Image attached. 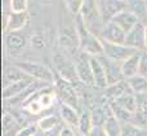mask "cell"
<instances>
[{
    "label": "cell",
    "instance_id": "28",
    "mask_svg": "<svg viewBox=\"0 0 147 136\" xmlns=\"http://www.w3.org/2000/svg\"><path fill=\"white\" fill-rule=\"evenodd\" d=\"M67 12L72 16H79L83 9L84 0H63Z\"/></svg>",
    "mask_w": 147,
    "mask_h": 136
},
{
    "label": "cell",
    "instance_id": "2",
    "mask_svg": "<svg viewBox=\"0 0 147 136\" xmlns=\"http://www.w3.org/2000/svg\"><path fill=\"white\" fill-rule=\"evenodd\" d=\"M16 66H18L27 77L36 82H41L45 84H54V74L47 65L40 64L35 61H21L16 62Z\"/></svg>",
    "mask_w": 147,
    "mask_h": 136
},
{
    "label": "cell",
    "instance_id": "21",
    "mask_svg": "<svg viewBox=\"0 0 147 136\" xmlns=\"http://www.w3.org/2000/svg\"><path fill=\"white\" fill-rule=\"evenodd\" d=\"M103 130L106 136H123V123L115 116H112V113L105 121Z\"/></svg>",
    "mask_w": 147,
    "mask_h": 136
},
{
    "label": "cell",
    "instance_id": "35",
    "mask_svg": "<svg viewBox=\"0 0 147 136\" xmlns=\"http://www.w3.org/2000/svg\"><path fill=\"white\" fill-rule=\"evenodd\" d=\"M76 136H85V135H83V134H80V132L78 131V134H76Z\"/></svg>",
    "mask_w": 147,
    "mask_h": 136
},
{
    "label": "cell",
    "instance_id": "36",
    "mask_svg": "<svg viewBox=\"0 0 147 136\" xmlns=\"http://www.w3.org/2000/svg\"><path fill=\"white\" fill-rule=\"evenodd\" d=\"M143 1H147V0H143Z\"/></svg>",
    "mask_w": 147,
    "mask_h": 136
},
{
    "label": "cell",
    "instance_id": "3",
    "mask_svg": "<svg viewBox=\"0 0 147 136\" xmlns=\"http://www.w3.org/2000/svg\"><path fill=\"white\" fill-rule=\"evenodd\" d=\"M58 43L62 52L67 56L78 57L80 54V39L75 26H63L58 31Z\"/></svg>",
    "mask_w": 147,
    "mask_h": 136
},
{
    "label": "cell",
    "instance_id": "32",
    "mask_svg": "<svg viewBox=\"0 0 147 136\" xmlns=\"http://www.w3.org/2000/svg\"><path fill=\"white\" fill-rule=\"evenodd\" d=\"M138 74L147 78V51L141 52V60H140V71Z\"/></svg>",
    "mask_w": 147,
    "mask_h": 136
},
{
    "label": "cell",
    "instance_id": "22",
    "mask_svg": "<svg viewBox=\"0 0 147 136\" xmlns=\"http://www.w3.org/2000/svg\"><path fill=\"white\" fill-rule=\"evenodd\" d=\"M129 88L134 95H143L147 92V78L142 75H134V77L127 79Z\"/></svg>",
    "mask_w": 147,
    "mask_h": 136
},
{
    "label": "cell",
    "instance_id": "11",
    "mask_svg": "<svg viewBox=\"0 0 147 136\" xmlns=\"http://www.w3.org/2000/svg\"><path fill=\"white\" fill-rule=\"evenodd\" d=\"M99 60H101L102 65L105 67V73H106V78H107V83L109 86L116 84V83L124 80V75H123V70H121V64L116 61H112V60L105 57L103 54L102 56H98Z\"/></svg>",
    "mask_w": 147,
    "mask_h": 136
},
{
    "label": "cell",
    "instance_id": "16",
    "mask_svg": "<svg viewBox=\"0 0 147 136\" xmlns=\"http://www.w3.org/2000/svg\"><path fill=\"white\" fill-rule=\"evenodd\" d=\"M34 82H36V80L31 79V78H27V79L20 80V82L13 83V84L3 88V99H4V101L12 100V99H16V97H18V96H21Z\"/></svg>",
    "mask_w": 147,
    "mask_h": 136
},
{
    "label": "cell",
    "instance_id": "10",
    "mask_svg": "<svg viewBox=\"0 0 147 136\" xmlns=\"http://www.w3.org/2000/svg\"><path fill=\"white\" fill-rule=\"evenodd\" d=\"M125 36L127 34L112 21L105 22L101 34H99V38L102 39V41L112 44H125Z\"/></svg>",
    "mask_w": 147,
    "mask_h": 136
},
{
    "label": "cell",
    "instance_id": "1",
    "mask_svg": "<svg viewBox=\"0 0 147 136\" xmlns=\"http://www.w3.org/2000/svg\"><path fill=\"white\" fill-rule=\"evenodd\" d=\"M74 26H75L79 39H80L81 53H86L89 56H102L103 54V41L99 36L92 33L80 14L76 16V21Z\"/></svg>",
    "mask_w": 147,
    "mask_h": 136
},
{
    "label": "cell",
    "instance_id": "30",
    "mask_svg": "<svg viewBox=\"0 0 147 136\" xmlns=\"http://www.w3.org/2000/svg\"><path fill=\"white\" fill-rule=\"evenodd\" d=\"M47 40L48 39H45V35L41 33L34 34L32 38H31V43H32V46L35 48H44L47 46Z\"/></svg>",
    "mask_w": 147,
    "mask_h": 136
},
{
    "label": "cell",
    "instance_id": "14",
    "mask_svg": "<svg viewBox=\"0 0 147 136\" xmlns=\"http://www.w3.org/2000/svg\"><path fill=\"white\" fill-rule=\"evenodd\" d=\"M3 23L5 33L22 31L28 23V12H12Z\"/></svg>",
    "mask_w": 147,
    "mask_h": 136
},
{
    "label": "cell",
    "instance_id": "17",
    "mask_svg": "<svg viewBox=\"0 0 147 136\" xmlns=\"http://www.w3.org/2000/svg\"><path fill=\"white\" fill-rule=\"evenodd\" d=\"M59 117L65 122V126H69L71 129L78 130L79 121H80V114H79L76 108L66 105V104H61L59 105Z\"/></svg>",
    "mask_w": 147,
    "mask_h": 136
},
{
    "label": "cell",
    "instance_id": "7",
    "mask_svg": "<svg viewBox=\"0 0 147 136\" xmlns=\"http://www.w3.org/2000/svg\"><path fill=\"white\" fill-rule=\"evenodd\" d=\"M138 52L140 51L130 48L125 44H112L103 41V56L112 60V61L120 62V64H123L127 58H129L130 56H133L134 53H138Z\"/></svg>",
    "mask_w": 147,
    "mask_h": 136
},
{
    "label": "cell",
    "instance_id": "12",
    "mask_svg": "<svg viewBox=\"0 0 147 136\" xmlns=\"http://www.w3.org/2000/svg\"><path fill=\"white\" fill-rule=\"evenodd\" d=\"M145 25L146 23L140 22L136 27H133L129 33H127V36H125V46L130 47V48H134L140 52L146 51Z\"/></svg>",
    "mask_w": 147,
    "mask_h": 136
},
{
    "label": "cell",
    "instance_id": "24",
    "mask_svg": "<svg viewBox=\"0 0 147 136\" xmlns=\"http://www.w3.org/2000/svg\"><path fill=\"white\" fill-rule=\"evenodd\" d=\"M114 103H116L119 106H121L124 110H127L128 113H130L133 116V113L137 109V96L134 93H127V95L121 96L117 100H114Z\"/></svg>",
    "mask_w": 147,
    "mask_h": 136
},
{
    "label": "cell",
    "instance_id": "23",
    "mask_svg": "<svg viewBox=\"0 0 147 136\" xmlns=\"http://www.w3.org/2000/svg\"><path fill=\"white\" fill-rule=\"evenodd\" d=\"M20 121L16 119L12 114H7L5 113L3 116V131H4V136L13 134L14 136H17L18 131H20Z\"/></svg>",
    "mask_w": 147,
    "mask_h": 136
},
{
    "label": "cell",
    "instance_id": "5",
    "mask_svg": "<svg viewBox=\"0 0 147 136\" xmlns=\"http://www.w3.org/2000/svg\"><path fill=\"white\" fill-rule=\"evenodd\" d=\"M54 91L56 95L58 96V99L61 100L62 104L74 106L78 109L79 106V93L76 90V86H74L72 83L67 82V80L62 79L58 77V79L54 80Z\"/></svg>",
    "mask_w": 147,
    "mask_h": 136
},
{
    "label": "cell",
    "instance_id": "26",
    "mask_svg": "<svg viewBox=\"0 0 147 136\" xmlns=\"http://www.w3.org/2000/svg\"><path fill=\"white\" fill-rule=\"evenodd\" d=\"M94 124H93V118L92 116L88 113V112H84V113L80 114V121H79V126H78V131L80 134L85 135V136H89L93 130Z\"/></svg>",
    "mask_w": 147,
    "mask_h": 136
},
{
    "label": "cell",
    "instance_id": "31",
    "mask_svg": "<svg viewBox=\"0 0 147 136\" xmlns=\"http://www.w3.org/2000/svg\"><path fill=\"white\" fill-rule=\"evenodd\" d=\"M38 130L39 129L36 124H27V126H25V127H21L17 136H35Z\"/></svg>",
    "mask_w": 147,
    "mask_h": 136
},
{
    "label": "cell",
    "instance_id": "8",
    "mask_svg": "<svg viewBox=\"0 0 147 136\" xmlns=\"http://www.w3.org/2000/svg\"><path fill=\"white\" fill-rule=\"evenodd\" d=\"M98 9L103 22L111 21L117 13L127 9L125 0H97Z\"/></svg>",
    "mask_w": 147,
    "mask_h": 136
},
{
    "label": "cell",
    "instance_id": "9",
    "mask_svg": "<svg viewBox=\"0 0 147 136\" xmlns=\"http://www.w3.org/2000/svg\"><path fill=\"white\" fill-rule=\"evenodd\" d=\"M27 35L23 31H13V33H5L4 44L7 51L10 54H18L27 46Z\"/></svg>",
    "mask_w": 147,
    "mask_h": 136
},
{
    "label": "cell",
    "instance_id": "27",
    "mask_svg": "<svg viewBox=\"0 0 147 136\" xmlns=\"http://www.w3.org/2000/svg\"><path fill=\"white\" fill-rule=\"evenodd\" d=\"M123 136H147L146 129L134 126L132 123L123 124Z\"/></svg>",
    "mask_w": 147,
    "mask_h": 136
},
{
    "label": "cell",
    "instance_id": "15",
    "mask_svg": "<svg viewBox=\"0 0 147 136\" xmlns=\"http://www.w3.org/2000/svg\"><path fill=\"white\" fill-rule=\"evenodd\" d=\"M90 65H92V71H93V78H94V84H96V87L106 90V88L109 87V83H107L105 67H103V65H102L99 57L90 56Z\"/></svg>",
    "mask_w": 147,
    "mask_h": 136
},
{
    "label": "cell",
    "instance_id": "18",
    "mask_svg": "<svg viewBox=\"0 0 147 136\" xmlns=\"http://www.w3.org/2000/svg\"><path fill=\"white\" fill-rule=\"evenodd\" d=\"M27 78L30 77H27L18 66H16V65L7 66L4 69V75H3V88L8 87V86L13 84V83L20 82V80L27 79Z\"/></svg>",
    "mask_w": 147,
    "mask_h": 136
},
{
    "label": "cell",
    "instance_id": "34",
    "mask_svg": "<svg viewBox=\"0 0 147 136\" xmlns=\"http://www.w3.org/2000/svg\"><path fill=\"white\" fill-rule=\"evenodd\" d=\"M145 43H146V51H147V22L145 25Z\"/></svg>",
    "mask_w": 147,
    "mask_h": 136
},
{
    "label": "cell",
    "instance_id": "19",
    "mask_svg": "<svg viewBox=\"0 0 147 136\" xmlns=\"http://www.w3.org/2000/svg\"><path fill=\"white\" fill-rule=\"evenodd\" d=\"M140 60H141V52L134 53L133 56H130L129 58H127L124 62L121 64V70H123V75L125 79L138 75L140 71Z\"/></svg>",
    "mask_w": 147,
    "mask_h": 136
},
{
    "label": "cell",
    "instance_id": "4",
    "mask_svg": "<svg viewBox=\"0 0 147 136\" xmlns=\"http://www.w3.org/2000/svg\"><path fill=\"white\" fill-rule=\"evenodd\" d=\"M53 65H54V69H56L59 78L72 83L74 86L81 84L80 80H79L78 73H76L75 62L70 61V58L67 57L66 53H63V52H62V53L61 52H57L53 56Z\"/></svg>",
    "mask_w": 147,
    "mask_h": 136
},
{
    "label": "cell",
    "instance_id": "13",
    "mask_svg": "<svg viewBox=\"0 0 147 136\" xmlns=\"http://www.w3.org/2000/svg\"><path fill=\"white\" fill-rule=\"evenodd\" d=\"M111 21L114 23H116L125 34L129 33V31L132 30L133 27H136L140 22H142L141 18L138 17L134 12H132V10H129V9L121 10V12L117 13Z\"/></svg>",
    "mask_w": 147,
    "mask_h": 136
},
{
    "label": "cell",
    "instance_id": "20",
    "mask_svg": "<svg viewBox=\"0 0 147 136\" xmlns=\"http://www.w3.org/2000/svg\"><path fill=\"white\" fill-rule=\"evenodd\" d=\"M105 93H106V96L110 99V101H114V100L120 99L121 96L127 95V93H133V92L130 91L127 79H124V80H121V82L116 83V84L109 86V87L105 90Z\"/></svg>",
    "mask_w": 147,
    "mask_h": 136
},
{
    "label": "cell",
    "instance_id": "29",
    "mask_svg": "<svg viewBox=\"0 0 147 136\" xmlns=\"http://www.w3.org/2000/svg\"><path fill=\"white\" fill-rule=\"evenodd\" d=\"M12 12H27L28 0H10Z\"/></svg>",
    "mask_w": 147,
    "mask_h": 136
},
{
    "label": "cell",
    "instance_id": "6",
    "mask_svg": "<svg viewBox=\"0 0 147 136\" xmlns=\"http://www.w3.org/2000/svg\"><path fill=\"white\" fill-rule=\"evenodd\" d=\"M75 67L76 73H78L79 80L83 86L86 87H96L94 84V78H93V71H92V65H90V56L86 53H81L76 57L75 61Z\"/></svg>",
    "mask_w": 147,
    "mask_h": 136
},
{
    "label": "cell",
    "instance_id": "33",
    "mask_svg": "<svg viewBox=\"0 0 147 136\" xmlns=\"http://www.w3.org/2000/svg\"><path fill=\"white\" fill-rule=\"evenodd\" d=\"M76 134H78V132L75 131V129H71V127H69V126H65L59 130L58 136H76Z\"/></svg>",
    "mask_w": 147,
    "mask_h": 136
},
{
    "label": "cell",
    "instance_id": "25",
    "mask_svg": "<svg viewBox=\"0 0 147 136\" xmlns=\"http://www.w3.org/2000/svg\"><path fill=\"white\" fill-rule=\"evenodd\" d=\"M58 123H59V119L56 116H53V114H49V116H44L43 118L39 119L36 122V126L43 132H51L58 126Z\"/></svg>",
    "mask_w": 147,
    "mask_h": 136
}]
</instances>
